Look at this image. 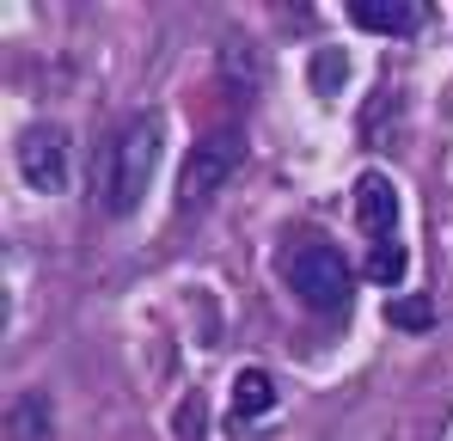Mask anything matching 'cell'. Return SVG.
I'll list each match as a JSON object with an SVG mask.
<instances>
[{
    "mask_svg": "<svg viewBox=\"0 0 453 441\" xmlns=\"http://www.w3.org/2000/svg\"><path fill=\"white\" fill-rule=\"evenodd\" d=\"M159 135H165L159 117L142 111V117L117 123V135L104 142V159H98V197H104L111 215H129V209L142 203L153 166H159Z\"/></svg>",
    "mask_w": 453,
    "mask_h": 441,
    "instance_id": "1",
    "label": "cell"
},
{
    "mask_svg": "<svg viewBox=\"0 0 453 441\" xmlns=\"http://www.w3.org/2000/svg\"><path fill=\"white\" fill-rule=\"evenodd\" d=\"M288 289L301 294L306 306H319V313H337V306L349 300V264L337 258V245L301 239V245L288 251Z\"/></svg>",
    "mask_w": 453,
    "mask_h": 441,
    "instance_id": "2",
    "label": "cell"
},
{
    "mask_svg": "<svg viewBox=\"0 0 453 441\" xmlns=\"http://www.w3.org/2000/svg\"><path fill=\"white\" fill-rule=\"evenodd\" d=\"M239 159H245V135H233V129H215V135L190 142V159H184V172H178V203H184V209H190V203H209L226 178L239 172Z\"/></svg>",
    "mask_w": 453,
    "mask_h": 441,
    "instance_id": "3",
    "label": "cell"
},
{
    "mask_svg": "<svg viewBox=\"0 0 453 441\" xmlns=\"http://www.w3.org/2000/svg\"><path fill=\"white\" fill-rule=\"evenodd\" d=\"M19 166H25V184L43 190V197H62L68 190V135L62 129H31L19 142Z\"/></svg>",
    "mask_w": 453,
    "mask_h": 441,
    "instance_id": "4",
    "label": "cell"
},
{
    "mask_svg": "<svg viewBox=\"0 0 453 441\" xmlns=\"http://www.w3.org/2000/svg\"><path fill=\"white\" fill-rule=\"evenodd\" d=\"M356 215L374 233V245L392 239V227H398V184H392L386 172H362V178H356Z\"/></svg>",
    "mask_w": 453,
    "mask_h": 441,
    "instance_id": "5",
    "label": "cell"
},
{
    "mask_svg": "<svg viewBox=\"0 0 453 441\" xmlns=\"http://www.w3.org/2000/svg\"><path fill=\"white\" fill-rule=\"evenodd\" d=\"M423 19H429V6H417V0H356L349 6V25L356 31H374V37H404Z\"/></svg>",
    "mask_w": 453,
    "mask_h": 441,
    "instance_id": "6",
    "label": "cell"
},
{
    "mask_svg": "<svg viewBox=\"0 0 453 441\" xmlns=\"http://www.w3.org/2000/svg\"><path fill=\"white\" fill-rule=\"evenodd\" d=\"M276 405V380L264 374V368H239L233 374V429L245 423V417H264Z\"/></svg>",
    "mask_w": 453,
    "mask_h": 441,
    "instance_id": "7",
    "label": "cell"
},
{
    "mask_svg": "<svg viewBox=\"0 0 453 441\" xmlns=\"http://www.w3.org/2000/svg\"><path fill=\"white\" fill-rule=\"evenodd\" d=\"M386 325H398V331H429V325H435V300L398 294V300H386Z\"/></svg>",
    "mask_w": 453,
    "mask_h": 441,
    "instance_id": "8",
    "label": "cell"
},
{
    "mask_svg": "<svg viewBox=\"0 0 453 441\" xmlns=\"http://www.w3.org/2000/svg\"><path fill=\"white\" fill-rule=\"evenodd\" d=\"M404 270H411V258H404V245H398V239H380L374 251H368V276L386 282V289H398V282H404Z\"/></svg>",
    "mask_w": 453,
    "mask_h": 441,
    "instance_id": "9",
    "label": "cell"
},
{
    "mask_svg": "<svg viewBox=\"0 0 453 441\" xmlns=\"http://www.w3.org/2000/svg\"><path fill=\"white\" fill-rule=\"evenodd\" d=\"M12 436H19V441H43V436H50V405H43L37 392L12 405Z\"/></svg>",
    "mask_w": 453,
    "mask_h": 441,
    "instance_id": "10",
    "label": "cell"
},
{
    "mask_svg": "<svg viewBox=\"0 0 453 441\" xmlns=\"http://www.w3.org/2000/svg\"><path fill=\"white\" fill-rule=\"evenodd\" d=\"M343 74H349L343 50H319V56H312V86H319V92H337V86H343Z\"/></svg>",
    "mask_w": 453,
    "mask_h": 441,
    "instance_id": "11",
    "label": "cell"
},
{
    "mask_svg": "<svg viewBox=\"0 0 453 441\" xmlns=\"http://www.w3.org/2000/svg\"><path fill=\"white\" fill-rule=\"evenodd\" d=\"M172 429H178V436H184V441H190V436H196V429H203V398H196V392H190V398L178 405V417H172Z\"/></svg>",
    "mask_w": 453,
    "mask_h": 441,
    "instance_id": "12",
    "label": "cell"
}]
</instances>
